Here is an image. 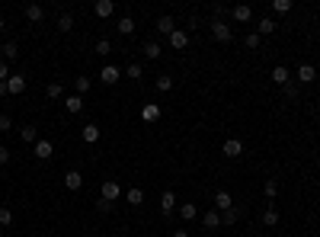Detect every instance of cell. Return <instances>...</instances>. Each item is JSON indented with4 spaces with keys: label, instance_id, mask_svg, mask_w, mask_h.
<instances>
[{
    "label": "cell",
    "instance_id": "cell-43",
    "mask_svg": "<svg viewBox=\"0 0 320 237\" xmlns=\"http://www.w3.org/2000/svg\"><path fill=\"white\" fill-rule=\"evenodd\" d=\"M6 128H13V119L10 116H0V132H6Z\"/></svg>",
    "mask_w": 320,
    "mask_h": 237
},
{
    "label": "cell",
    "instance_id": "cell-31",
    "mask_svg": "<svg viewBox=\"0 0 320 237\" xmlns=\"http://www.w3.org/2000/svg\"><path fill=\"white\" fill-rule=\"evenodd\" d=\"M157 90H160V93H170V90H173V77L160 74V77H157Z\"/></svg>",
    "mask_w": 320,
    "mask_h": 237
},
{
    "label": "cell",
    "instance_id": "cell-44",
    "mask_svg": "<svg viewBox=\"0 0 320 237\" xmlns=\"http://www.w3.org/2000/svg\"><path fill=\"white\" fill-rule=\"evenodd\" d=\"M6 160H10V151H6V147H0V164H6Z\"/></svg>",
    "mask_w": 320,
    "mask_h": 237
},
{
    "label": "cell",
    "instance_id": "cell-21",
    "mask_svg": "<svg viewBox=\"0 0 320 237\" xmlns=\"http://www.w3.org/2000/svg\"><path fill=\"white\" fill-rule=\"evenodd\" d=\"M45 93H48V99H61L64 96V84H61V80H51V84L45 87Z\"/></svg>",
    "mask_w": 320,
    "mask_h": 237
},
{
    "label": "cell",
    "instance_id": "cell-40",
    "mask_svg": "<svg viewBox=\"0 0 320 237\" xmlns=\"http://www.w3.org/2000/svg\"><path fill=\"white\" fill-rule=\"evenodd\" d=\"M109 51H112L109 39H99V42H96V55H109Z\"/></svg>",
    "mask_w": 320,
    "mask_h": 237
},
{
    "label": "cell",
    "instance_id": "cell-47",
    "mask_svg": "<svg viewBox=\"0 0 320 237\" xmlns=\"http://www.w3.org/2000/svg\"><path fill=\"white\" fill-rule=\"evenodd\" d=\"M0 29H3V16H0Z\"/></svg>",
    "mask_w": 320,
    "mask_h": 237
},
{
    "label": "cell",
    "instance_id": "cell-23",
    "mask_svg": "<svg viewBox=\"0 0 320 237\" xmlns=\"http://www.w3.org/2000/svg\"><path fill=\"white\" fill-rule=\"evenodd\" d=\"M141 119H144V122H154V119H160V106H157V103H147L144 109H141Z\"/></svg>",
    "mask_w": 320,
    "mask_h": 237
},
{
    "label": "cell",
    "instance_id": "cell-36",
    "mask_svg": "<svg viewBox=\"0 0 320 237\" xmlns=\"http://www.w3.org/2000/svg\"><path fill=\"white\" fill-rule=\"evenodd\" d=\"M263 192H266L269 199H275V195H278V183H275V180H266V186H263Z\"/></svg>",
    "mask_w": 320,
    "mask_h": 237
},
{
    "label": "cell",
    "instance_id": "cell-32",
    "mask_svg": "<svg viewBox=\"0 0 320 237\" xmlns=\"http://www.w3.org/2000/svg\"><path fill=\"white\" fill-rule=\"evenodd\" d=\"M125 77H132V80H141V77H144V67H141L138 61H135V64H132V67H128V71H125Z\"/></svg>",
    "mask_w": 320,
    "mask_h": 237
},
{
    "label": "cell",
    "instance_id": "cell-1",
    "mask_svg": "<svg viewBox=\"0 0 320 237\" xmlns=\"http://www.w3.org/2000/svg\"><path fill=\"white\" fill-rule=\"evenodd\" d=\"M212 36H215L221 45H228L230 39H234V29H230V26L224 23V19H215V23H212Z\"/></svg>",
    "mask_w": 320,
    "mask_h": 237
},
{
    "label": "cell",
    "instance_id": "cell-22",
    "mask_svg": "<svg viewBox=\"0 0 320 237\" xmlns=\"http://www.w3.org/2000/svg\"><path fill=\"white\" fill-rule=\"evenodd\" d=\"M0 58H3V61H16V58H19V48H16V42H6L3 48H0Z\"/></svg>",
    "mask_w": 320,
    "mask_h": 237
},
{
    "label": "cell",
    "instance_id": "cell-17",
    "mask_svg": "<svg viewBox=\"0 0 320 237\" xmlns=\"http://www.w3.org/2000/svg\"><path fill=\"white\" fill-rule=\"evenodd\" d=\"M19 138H23L26 144H36V141H39V128L36 125H23V128H19Z\"/></svg>",
    "mask_w": 320,
    "mask_h": 237
},
{
    "label": "cell",
    "instance_id": "cell-7",
    "mask_svg": "<svg viewBox=\"0 0 320 237\" xmlns=\"http://www.w3.org/2000/svg\"><path fill=\"white\" fill-rule=\"evenodd\" d=\"M189 45V32L186 29H176L173 36H170V48H176V51H183Z\"/></svg>",
    "mask_w": 320,
    "mask_h": 237
},
{
    "label": "cell",
    "instance_id": "cell-14",
    "mask_svg": "<svg viewBox=\"0 0 320 237\" xmlns=\"http://www.w3.org/2000/svg\"><path fill=\"white\" fill-rule=\"evenodd\" d=\"M64 109L71 112V116H77V112L84 109V96H77V93H74V96H64Z\"/></svg>",
    "mask_w": 320,
    "mask_h": 237
},
{
    "label": "cell",
    "instance_id": "cell-4",
    "mask_svg": "<svg viewBox=\"0 0 320 237\" xmlns=\"http://www.w3.org/2000/svg\"><path fill=\"white\" fill-rule=\"evenodd\" d=\"M212 208H218V212H228V208H234V199H230L228 189H218V192H215V205H212Z\"/></svg>",
    "mask_w": 320,
    "mask_h": 237
},
{
    "label": "cell",
    "instance_id": "cell-34",
    "mask_svg": "<svg viewBox=\"0 0 320 237\" xmlns=\"http://www.w3.org/2000/svg\"><path fill=\"white\" fill-rule=\"evenodd\" d=\"M144 58H151V61L160 58V45H157V42H147V45H144Z\"/></svg>",
    "mask_w": 320,
    "mask_h": 237
},
{
    "label": "cell",
    "instance_id": "cell-13",
    "mask_svg": "<svg viewBox=\"0 0 320 237\" xmlns=\"http://www.w3.org/2000/svg\"><path fill=\"white\" fill-rule=\"evenodd\" d=\"M64 186L67 189H80V186H84V173H80V170H67L64 173Z\"/></svg>",
    "mask_w": 320,
    "mask_h": 237
},
{
    "label": "cell",
    "instance_id": "cell-24",
    "mask_svg": "<svg viewBox=\"0 0 320 237\" xmlns=\"http://www.w3.org/2000/svg\"><path fill=\"white\" fill-rule=\"evenodd\" d=\"M125 199H128V205H141V202H144V189L132 186V189L125 192Z\"/></svg>",
    "mask_w": 320,
    "mask_h": 237
},
{
    "label": "cell",
    "instance_id": "cell-10",
    "mask_svg": "<svg viewBox=\"0 0 320 237\" xmlns=\"http://www.w3.org/2000/svg\"><path fill=\"white\" fill-rule=\"evenodd\" d=\"M51 154H54V144H51V141H45V138H39L36 141V157L39 160H48Z\"/></svg>",
    "mask_w": 320,
    "mask_h": 237
},
{
    "label": "cell",
    "instance_id": "cell-27",
    "mask_svg": "<svg viewBox=\"0 0 320 237\" xmlns=\"http://www.w3.org/2000/svg\"><path fill=\"white\" fill-rule=\"evenodd\" d=\"M115 29H119L122 36H132V32H135V19H132V16H122V19H119V26H115Z\"/></svg>",
    "mask_w": 320,
    "mask_h": 237
},
{
    "label": "cell",
    "instance_id": "cell-25",
    "mask_svg": "<svg viewBox=\"0 0 320 237\" xmlns=\"http://www.w3.org/2000/svg\"><path fill=\"white\" fill-rule=\"evenodd\" d=\"M180 218H183V221H192V218H199V208H195L192 202H186V205H180Z\"/></svg>",
    "mask_w": 320,
    "mask_h": 237
},
{
    "label": "cell",
    "instance_id": "cell-45",
    "mask_svg": "<svg viewBox=\"0 0 320 237\" xmlns=\"http://www.w3.org/2000/svg\"><path fill=\"white\" fill-rule=\"evenodd\" d=\"M173 237H189V231H173Z\"/></svg>",
    "mask_w": 320,
    "mask_h": 237
},
{
    "label": "cell",
    "instance_id": "cell-2",
    "mask_svg": "<svg viewBox=\"0 0 320 237\" xmlns=\"http://www.w3.org/2000/svg\"><path fill=\"white\" fill-rule=\"evenodd\" d=\"M99 192H103V199H106V202H115V199L122 195V186H119L115 180H106L103 186H99Z\"/></svg>",
    "mask_w": 320,
    "mask_h": 237
},
{
    "label": "cell",
    "instance_id": "cell-18",
    "mask_svg": "<svg viewBox=\"0 0 320 237\" xmlns=\"http://www.w3.org/2000/svg\"><path fill=\"white\" fill-rule=\"evenodd\" d=\"M173 208H176V195H173V192H170V189H167V192L160 195V212H163V215H170V212H173Z\"/></svg>",
    "mask_w": 320,
    "mask_h": 237
},
{
    "label": "cell",
    "instance_id": "cell-42",
    "mask_svg": "<svg viewBox=\"0 0 320 237\" xmlns=\"http://www.w3.org/2000/svg\"><path fill=\"white\" fill-rule=\"evenodd\" d=\"M96 212H103V215H106V212H112V202H106L103 195H99V202H96Z\"/></svg>",
    "mask_w": 320,
    "mask_h": 237
},
{
    "label": "cell",
    "instance_id": "cell-41",
    "mask_svg": "<svg viewBox=\"0 0 320 237\" xmlns=\"http://www.w3.org/2000/svg\"><path fill=\"white\" fill-rule=\"evenodd\" d=\"M243 45H247V48H260V36H256V32H250V36L243 39Z\"/></svg>",
    "mask_w": 320,
    "mask_h": 237
},
{
    "label": "cell",
    "instance_id": "cell-5",
    "mask_svg": "<svg viewBox=\"0 0 320 237\" xmlns=\"http://www.w3.org/2000/svg\"><path fill=\"white\" fill-rule=\"evenodd\" d=\"M221 151H224V157H240V154H243V141L240 138H228Z\"/></svg>",
    "mask_w": 320,
    "mask_h": 237
},
{
    "label": "cell",
    "instance_id": "cell-29",
    "mask_svg": "<svg viewBox=\"0 0 320 237\" xmlns=\"http://www.w3.org/2000/svg\"><path fill=\"white\" fill-rule=\"evenodd\" d=\"M58 29L61 32H71L74 29V16H71V13H61V16H58Z\"/></svg>",
    "mask_w": 320,
    "mask_h": 237
},
{
    "label": "cell",
    "instance_id": "cell-11",
    "mask_svg": "<svg viewBox=\"0 0 320 237\" xmlns=\"http://www.w3.org/2000/svg\"><path fill=\"white\" fill-rule=\"evenodd\" d=\"M230 16H234L237 23H250V19H253V6L240 3V6H234V10H230Z\"/></svg>",
    "mask_w": 320,
    "mask_h": 237
},
{
    "label": "cell",
    "instance_id": "cell-49",
    "mask_svg": "<svg viewBox=\"0 0 320 237\" xmlns=\"http://www.w3.org/2000/svg\"><path fill=\"white\" fill-rule=\"evenodd\" d=\"M0 237H3V228H0Z\"/></svg>",
    "mask_w": 320,
    "mask_h": 237
},
{
    "label": "cell",
    "instance_id": "cell-12",
    "mask_svg": "<svg viewBox=\"0 0 320 237\" xmlns=\"http://www.w3.org/2000/svg\"><path fill=\"white\" fill-rule=\"evenodd\" d=\"M157 32L170 39V36L176 32V19H173V16H160V19H157Z\"/></svg>",
    "mask_w": 320,
    "mask_h": 237
},
{
    "label": "cell",
    "instance_id": "cell-20",
    "mask_svg": "<svg viewBox=\"0 0 320 237\" xmlns=\"http://www.w3.org/2000/svg\"><path fill=\"white\" fill-rule=\"evenodd\" d=\"M314 77H317L314 64H301V67H298V80H301V84H311Z\"/></svg>",
    "mask_w": 320,
    "mask_h": 237
},
{
    "label": "cell",
    "instance_id": "cell-6",
    "mask_svg": "<svg viewBox=\"0 0 320 237\" xmlns=\"http://www.w3.org/2000/svg\"><path fill=\"white\" fill-rule=\"evenodd\" d=\"M99 80H103V84H119V80H122V71L115 64H106L103 71H99Z\"/></svg>",
    "mask_w": 320,
    "mask_h": 237
},
{
    "label": "cell",
    "instance_id": "cell-30",
    "mask_svg": "<svg viewBox=\"0 0 320 237\" xmlns=\"http://www.w3.org/2000/svg\"><path fill=\"white\" fill-rule=\"evenodd\" d=\"M90 77H77V80H74V90H77V96H80V93H90Z\"/></svg>",
    "mask_w": 320,
    "mask_h": 237
},
{
    "label": "cell",
    "instance_id": "cell-26",
    "mask_svg": "<svg viewBox=\"0 0 320 237\" xmlns=\"http://www.w3.org/2000/svg\"><path fill=\"white\" fill-rule=\"evenodd\" d=\"M84 141L87 144H96L99 141V125H84Z\"/></svg>",
    "mask_w": 320,
    "mask_h": 237
},
{
    "label": "cell",
    "instance_id": "cell-38",
    "mask_svg": "<svg viewBox=\"0 0 320 237\" xmlns=\"http://www.w3.org/2000/svg\"><path fill=\"white\" fill-rule=\"evenodd\" d=\"M6 80H10V61L0 58V84H6Z\"/></svg>",
    "mask_w": 320,
    "mask_h": 237
},
{
    "label": "cell",
    "instance_id": "cell-19",
    "mask_svg": "<svg viewBox=\"0 0 320 237\" xmlns=\"http://www.w3.org/2000/svg\"><path fill=\"white\" fill-rule=\"evenodd\" d=\"M272 32H275V19H260V23H256V36H272Z\"/></svg>",
    "mask_w": 320,
    "mask_h": 237
},
{
    "label": "cell",
    "instance_id": "cell-37",
    "mask_svg": "<svg viewBox=\"0 0 320 237\" xmlns=\"http://www.w3.org/2000/svg\"><path fill=\"white\" fill-rule=\"evenodd\" d=\"M282 90H285V96H288V99H298V96H301V90H298V84H285Z\"/></svg>",
    "mask_w": 320,
    "mask_h": 237
},
{
    "label": "cell",
    "instance_id": "cell-48",
    "mask_svg": "<svg viewBox=\"0 0 320 237\" xmlns=\"http://www.w3.org/2000/svg\"><path fill=\"white\" fill-rule=\"evenodd\" d=\"M36 237H48V234H36Z\"/></svg>",
    "mask_w": 320,
    "mask_h": 237
},
{
    "label": "cell",
    "instance_id": "cell-46",
    "mask_svg": "<svg viewBox=\"0 0 320 237\" xmlns=\"http://www.w3.org/2000/svg\"><path fill=\"white\" fill-rule=\"evenodd\" d=\"M0 96H6V84H0Z\"/></svg>",
    "mask_w": 320,
    "mask_h": 237
},
{
    "label": "cell",
    "instance_id": "cell-33",
    "mask_svg": "<svg viewBox=\"0 0 320 237\" xmlns=\"http://www.w3.org/2000/svg\"><path fill=\"white\" fill-rule=\"evenodd\" d=\"M263 225H278V212H275V208H266V212H263Z\"/></svg>",
    "mask_w": 320,
    "mask_h": 237
},
{
    "label": "cell",
    "instance_id": "cell-39",
    "mask_svg": "<svg viewBox=\"0 0 320 237\" xmlns=\"http://www.w3.org/2000/svg\"><path fill=\"white\" fill-rule=\"evenodd\" d=\"M272 10H275V13H288L291 10V0H275V3H272Z\"/></svg>",
    "mask_w": 320,
    "mask_h": 237
},
{
    "label": "cell",
    "instance_id": "cell-8",
    "mask_svg": "<svg viewBox=\"0 0 320 237\" xmlns=\"http://www.w3.org/2000/svg\"><path fill=\"white\" fill-rule=\"evenodd\" d=\"M202 225H205L208 231H215V228H221V212H218V208H208V212L202 215Z\"/></svg>",
    "mask_w": 320,
    "mask_h": 237
},
{
    "label": "cell",
    "instance_id": "cell-16",
    "mask_svg": "<svg viewBox=\"0 0 320 237\" xmlns=\"http://www.w3.org/2000/svg\"><path fill=\"white\" fill-rule=\"evenodd\" d=\"M26 19H29V23H42V19H45V10L39 3H29V6H26Z\"/></svg>",
    "mask_w": 320,
    "mask_h": 237
},
{
    "label": "cell",
    "instance_id": "cell-28",
    "mask_svg": "<svg viewBox=\"0 0 320 237\" xmlns=\"http://www.w3.org/2000/svg\"><path fill=\"white\" fill-rule=\"evenodd\" d=\"M237 218H240V208H228V212H221V225H237Z\"/></svg>",
    "mask_w": 320,
    "mask_h": 237
},
{
    "label": "cell",
    "instance_id": "cell-9",
    "mask_svg": "<svg viewBox=\"0 0 320 237\" xmlns=\"http://www.w3.org/2000/svg\"><path fill=\"white\" fill-rule=\"evenodd\" d=\"M269 77H272V84H278V87L291 84V74H288V67H282V64H278V67H272V74H269Z\"/></svg>",
    "mask_w": 320,
    "mask_h": 237
},
{
    "label": "cell",
    "instance_id": "cell-35",
    "mask_svg": "<svg viewBox=\"0 0 320 237\" xmlns=\"http://www.w3.org/2000/svg\"><path fill=\"white\" fill-rule=\"evenodd\" d=\"M10 225H13V212L3 205V208H0V228H10Z\"/></svg>",
    "mask_w": 320,
    "mask_h": 237
},
{
    "label": "cell",
    "instance_id": "cell-15",
    "mask_svg": "<svg viewBox=\"0 0 320 237\" xmlns=\"http://www.w3.org/2000/svg\"><path fill=\"white\" fill-rule=\"evenodd\" d=\"M112 13H115V3H112V0H96V16L99 19H109Z\"/></svg>",
    "mask_w": 320,
    "mask_h": 237
},
{
    "label": "cell",
    "instance_id": "cell-3",
    "mask_svg": "<svg viewBox=\"0 0 320 237\" xmlns=\"http://www.w3.org/2000/svg\"><path fill=\"white\" fill-rule=\"evenodd\" d=\"M23 90H26V77L23 74H10V80H6V93H10V96H19Z\"/></svg>",
    "mask_w": 320,
    "mask_h": 237
}]
</instances>
